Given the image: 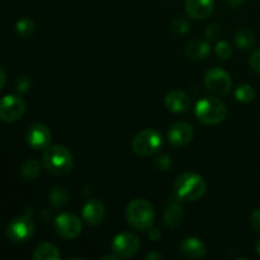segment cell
Returning a JSON list of instances; mask_svg holds the SVG:
<instances>
[{
  "instance_id": "2e32d148",
  "label": "cell",
  "mask_w": 260,
  "mask_h": 260,
  "mask_svg": "<svg viewBox=\"0 0 260 260\" xmlns=\"http://www.w3.org/2000/svg\"><path fill=\"white\" fill-rule=\"evenodd\" d=\"M179 251L187 259H201L206 254V245L201 239L187 238L180 243Z\"/></svg>"
},
{
  "instance_id": "9c48e42d",
  "label": "cell",
  "mask_w": 260,
  "mask_h": 260,
  "mask_svg": "<svg viewBox=\"0 0 260 260\" xmlns=\"http://www.w3.org/2000/svg\"><path fill=\"white\" fill-rule=\"evenodd\" d=\"M140 239L135 234L122 233L112 241V251L119 258H131L140 250Z\"/></svg>"
},
{
  "instance_id": "4dcf8cb0",
  "label": "cell",
  "mask_w": 260,
  "mask_h": 260,
  "mask_svg": "<svg viewBox=\"0 0 260 260\" xmlns=\"http://www.w3.org/2000/svg\"><path fill=\"white\" fill-rule=\"evenodd\" d=\"M149 238L151 239L152 241H157V240H160V238H161V233L159 231V229L150 228L149 229Z\"/></svg>"
},
{
  "instance_id": "e575fe53",
  "label": "cell",
  "mask_w": 260,
  "mask_h": 260,
  "mask_svg": "<svg viewBox=\"0 0 260 260\" xmlns=\"http://www.w3.org/2000/svg\"><path fill=\"white\" fill-rule=\"evenodd\" d=\"M255 250H256V253H258L260 255V239H259L258 243H256V245H255Z\"/></svg>"
},
{
  "instance_id": "5bb4252c",
  "label": "cell",
  "mask_w": 260,
  "mask_h": 260,
  "mask_svg": "<svg viewBox=\"0 0 260 260\" xmlns=\"http://www.w3.org/2000/svg\"><path fill=\"white\" fill-rule=\"evenodd\" d=\"M184 5L187 14L197 20L208 18L215 9L213 0H185Z\"/></svg>"
},
{
  "instance_id": "836d02e7",
  "label": "cell",
  "mask_w": 260,
  "mask_h": 260,
  "mask_svg": "<svg viewBox=\"0 0 260 260\" xmlns=\"http://www.w3.org/2000/svg\"><path fill=\"white\" fill-rule=\"evenodd\" d=\"M164 258V256L161 255V254H159V253H150V254H147L146 256H145V259H151V260H154V259H162Z\"/></svg>"
},
{
  "instance_id": "484cf974",
  "label": "cell",
  "mask_w": 260,
  "mask_h": 260,
  "mask_svg": "<svg viewBox=\"0 0 260 260\" xmlns=\"http://www.w3.org/2000/svg\"><path fill=\"white\" fill-rule=\"evenodd\" d=\"M231 53H233V50H231L230 45L225 41H220L216 45V55L218 56L222 60H229L231 57Z\"/></svg>"
},
{
  "instance_id": "4fadbf2b",
  "label": "cell",
  "mask_w": 260,
  "mask_h": 260,
  "mask_svg": "<svg viewBox=\"0 0 260 260\" xmlns=\"http://www.w3.org/2000/svg\"><path fill=\"white\" fill-rule=\"evenodd\" d=\"M81 215H83V220L85 221L86 225L95 228L103 222L104 217H106V207L101 201L90 200L83 207Z\"/></svg>"
},
{
  "instance_id": "e0dca14e",
  "label": "cell",
  "mask_w": 260,
  "mask_h": 260,
  "mask_svg": "<svg viewBox=\"0 0 260 260\" xmlns=\"http://www.w3.org/2000/svg\"><path fill=\"white\" fill-rule=\"evenodd\" d=\"M211 52V47L206 41H192L185 47V53L189 58L196 61L205 60Z\"/></svg>"
},
{
  "instance_id": "ba28073f",
  "label": "cell",
  "mask_w": 260,
  "mask_h": 260,
  "mask_svg": "<svg viewBox=\"0 0 260 260\" xmlns=\"http://www.w3.org/2000/svg\"><path fill=\"white\" fill-rule=\"evenodd\" d=\"M25 112V102L18 95H5L0 99V119L3 122L18 121Z\"/></svg>"
},
{
  "instance_id": "f1b7e54d",
  "label": "cell",
  "mask_w": 260,
  "mask_h": 260,
  "mask_svg": "<svg viewBox=\"0 0 260 260\" xmlns=\"http://www.w3.org/2000/svg\"><path fill=\"white\" fill-rule=\"evenodd\" d=\"M30 88V80L27 76H22L19 80L17 81V90L20 93H25V91L29 90Z\"/></svg>"
},
{
  "instance_id": "7c38bea8",
  "label": "cell",
  "mask_w": 260,
  "mask_h": 260,
  "mask_svg": "<svg viewBox=\"0 0 260 260\" xmlns=\"http://www.w3.org/2000/svg\"><path fill=\"white\" fill-rule=\"evenodd\" d=\"M193 127L187 122H175L168 131V140L175 147L187 146L193 139Z\"/></svg>"
},
{
  "instance_id": "cb8c5ba5",
  "label": "cell",
  "mask_w": 260,
  "mask_h": 260,
  "mask_svg": "<svg viewBox=\"0 0 260 260\" xmlns=\"http://www.w3.org/2000/svg\"><path fill=\"white\" fill-rule=\"evenodd\" d=\"M15 30L23 38L30 37L36 30V24L30 18H22L15 24Z\"/></svg>"
},
{
  "instance_id": "d6a6232c",
  "label": "cell",
  "mask_w": 260,
  "mask_h": 260,
  "mask_svg": "<svg viewBox=\"0 0 260 260\" xmlns=\"http://www.w3.org/2000/svg\"><path fill=\"white\" fill-rule=\"evenodd\" d=\"M226 2H228V4L230 5L231 8H238L240 7L241 4H244L245 0H226Z\"/></svg>"
},
{
  "instance_id": "ac0fdd59",
  "label": "cell",
  "mask_w": 260,
  "mask_h": 260,
  "mask_svg": "<svg viewBox=\"0 0 260 260\" xmlns=\"http://www.w3.org/2000/svg\"><path fill=\"white\" fill-rule=\"evenodd\" d=\"M35 260H58L61 259L60 250L57 246L51 243H41L33 251Z\"/></svg>"
},
{
  "instance_id": "f546056e",
  "label": "cell",
  "mask_w": 260,
  "mask_h": 260,
  "mask_svg": "<svg viewBox=\"0 0 260 260\" xmlns=\"http://www.w3.org/2000/svg\"><path fill=\"white\" fill-rule=\"evenodd\" d=\"M250 222L254 230H255L256 233H260V208H258V210H255L251 213Z\"/></svg>"
},
{
  "instance_id": "7402d4cb",
  "label": "cell",
  "mask_w": 260,
  "mask_h": 260,
  "mask_svg": "<svg viewBox=\"0 0 260 260\" xmlns=\"http://www.w3.org/2000/svg\"><path fill=\"white\" fill-rule=\"evenodd\" d=\"M235 43L239 48H243V50H248L251 48L255 43V37H254V33L249 29H240L235 35Z\"/></svg>"
},
{
  "instance_id": "7a4b0ae2",
  "label": "cell",
  "mask_w": 260,
  "mask_h": 260,
  "mask_svg": "<svg viewBox=\"0 0 260 260\" xmlns=\"http://www.w3.org/2000/svg\"><path fill=\"white\" fill-rule=\"evenodd\" d=\"M207 190L205 179L197 173H184L175 180L174 192L180 201L193 202L198 201Z\"/></svg>"
},
{
  "instance_id": "44dd1931",
  "label": "cell",
  "mask_w": 260,
  "mask_h": 260,
  "mask_svg": "<svg viewBox=\"0 0 260 260\" xmlns=\"http://www.w3.org/2000/svg\"><path fill=\"white\" fill-rule=\"evenodd\" d=\"M20 174L27 180L37 179L41 175V164L37 160H27L20 168Z\"/></svg>"
},
{
  "instance_id": "603a6c76",
  "label": "cell",
  "mask_w": 260,
  "mask_h": 260,
  "mask_svg": "<svg viewBox=\"0 0 260 260\" xmlns=\"http://www.w3.org/2000/svg\"><path fill=\"white\" fill-rule=\"evenodd\" d=\"M235 98L236 101L241 102V103H250L255 98V90L249 84H241L236 88Z\"/></svg>"
},
{
  "instance_id": "4316f807",
  "label": "cell",
  "mask_w": 260,
  "mask_h": 260,
  "mask_svg": "<svg viewBox=\"0 0 260 260\" xmlns=\"http://www.w3.org/2000/svg\"><path fill=\"white\" fill-rule=\"evenodd\" d=\"M156 167L159 168L160 170L167 172V170L172 167V160H170V157L168 156V155H161V156H159L156 159Z\"/></svg>"
},
{
  "instance_id": "ffe728a7",
  "label": "cell",
  "mask_w": 260,
  "mask_h": 260,
  "mask_svg": "<svg viewBox=\"0 0 260 260\" xmlns=\"http://www.w3.org/2000/svg\"><path fill=\"white\" fill-rule=\"evenodd\" d=\"M48 201L56 208H61L69 202V192L65 187H53L48 194Z\"/></svg>"
},
{
  "instance_id": "d6986e66",
  "label": "cell",
  "mask_w": 260,
  "mask_h": 260,
  "mask_svg": "<svg viewBox=\"0 0 260 260\" xmlns=\"http://www.w3.org/2000/svg\"><path fill=\"white\" fill-rule=\"evenodd\" d=\"M183 220V208L177 203H172L164 212V223L168 228H177Z\"/></svg>"
},
{
  "instance_id": "9a60e30c",
  "label": "cell",
  "mask_w": 260,
  "mask_h": 260,
  "mask_svg": "<svg viewBox=\"0 0 260 260\" xmlns=\"http://www.w3.org/2000/svg\"><path fill=\"white\" fill-rule=\"evenodd\" d=\"M165 107L173 113H183L190 107V98L184 91L174 89L165 96Z\"/></svg>"
},
{
  "instance_id": "30bf717a",
  "label": "cell",
  "mask_w": 260,
  "mask_h": 260,
  "mask_svg": "<svg viewBox=\"0 0 260 260\" xmlns=\"http://www.w3.org/2000/svg\"><path fill=\"white\" fill-rule=\"evenodd\" d=\"M55 230L58 236L66 240L76 239L81 234V221L73 213H61L55 220Z\"/></svg>"
},
{
  "instance_id": "52a82bcc",
  "label": "cell",
  "mask_w": 260,
  "mask_h": 260,
  "mask_svg": "<svg viewBox=\"0 0 260 260\" xmlns=\"http://www.w3.org/2000/svg\"><path fill=\"white\" fill-rule=\"evenodd\" d=\"M205 85L215 95H226L231 90L230 75L221 68H212L206 73L205 75Z\"/></svg>"
},
{
  "instance_id": "5b68a950",
  "label": "cell",
  "mask_w": 260,
  "mask_h": 260,
  "mask_svg": "<svg viewBox=\"0 0 260 260\" xmlns=\"http://www.w3.org/2000/svg\"><path fill=\"white\" fill-rule=\"evenodd\" d=\"M162 146V136L157 129L147 128L139 132L132 140V150L139 156L154 155Z\"/></svg>"
},
{
  "instance_id": "6da1fadb",
  "label": "cell",
  "mask_w": 260,
  "mask_h": 260,
  "mask_svg": "<svg viewBox=\"0 0 260 260\" xmlns=\"http://www.w3.org/2000/svg\"><path fill=\"white\" fill-rule=\"evenodd\" d=\"M127 222L137 231H146L152 228L155 218L154 206L144 198L131 201L126 210Z\"/></svg>"
},
{
  "instance_id": "83f0119b",
  "label": "cell",
  "mask_w": 260,
  "mask_h": 260,
  "mask_svg": "<svg viewBox=\"0 0 260 260\" xmlns=\"http://www.w3.org/2000/svg\"><path fill=\"white\" fill-rule=\"evenodd\" d=\"M250 66L256 74L260 75V48L259 50L254 51L253 55L250 56Z\"/></svg>"
},
{
  "instance_id": "277c9868",
  "label": "cell",
  "mask_w": 260,
  "mask_h": 260,
  "mask_svg": "<svg viewBox=\"0 0 260 260\" xmlns=\"http://www.w3.org/2000/svg\"><path fill=\"white\" fill-rule=\"evenodd\" d=\"M196 117L203 124H220L226 118V106L217 98L201 99L194 109Z\"/></svg>"
},
{
  "instance_id": "8fae6325",
  "label": "cell",
  "mask_w": 260,
  "mask_h": 260,
  "mask_svg": "<svg viewBox=\"0 0 260 260\" xmlns=\"http://www.w3.org/2000/svg\"><path fill=\"white\" fill-rule=\"evenodd\" d=\"M25 139L33 150H45L50 146L51 132L43 123H33L28 127Z\"/></svg>"
},
{
  "instance_id": "1f68e13d",
  "label": "cell",
  "mask_w": 260,
  "mask_h": 260,
  "mask_svg": "<svg viewBox=\"0 0 260 260\" xmlns=\"http://www.w3.org/2000/svg\"><path fill=\"white\" fill-rule=\"evenodd\" d=\"M5 83H7V74H5L4 69L0 66V90H2L3 88H4Z\"/></svg>"
},
{
  "instance_id": "8992f818",
  "label": "cell",
  "mask_w": 260,
  "mask_h": 260,
  "mask_svg": "<svg viewBox=\"0 0 260 260\" xmlns=\"http://www.w3.org/2000/svg\"><path fill=\"white\" fill-rule=\"evenodd\" d=\"M35 234V223L27 215L15 217L8 223L7 236L13 243H25Z\"/></svg>"
},
{
  "instance_id": "d4e9b609",
  "label": "cell",
  "mask_w": 260,
  "mask_h": 260,
  "mask_svg": "<svg viewBox=\"0 0 260 260\" xmlns=\"http://www.w3.org/2000/svg\"><path fill=\"white\" fill-rule=\"evenodd\" d=\"M189 22L187 18L184 17H177L173 20V29L178 33V35H184L189 30Z\"/></svg>"
},
{
  "instance_id": "3957f363",
  "label": "cell",
  "mask_w": 260,
  "mask_h": 260,
  "mask_svg": "<svg viewBox=\"0 0 260 260\" xmlns=\"http://www.w3.org/2000/svg\"><path fill=\"white\" fill-rule=\"evenodd\" d=\"M42 161L51 174L65 175L73 168V154L62 145H53L46 149Z\"/></svg>"
}]
</instances>
